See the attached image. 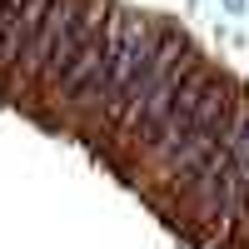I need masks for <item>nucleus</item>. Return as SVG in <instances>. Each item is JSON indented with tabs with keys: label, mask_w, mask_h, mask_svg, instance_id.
<instances>
[{
	"label": "nucleus",
	"mask_w": 249,
	"mask_h": 249,
	"mask_svg": "<svg viewBox=\"0 0 249 249\" xmlns=\"http://www.w3.org/2000/svg\"><path fill=\"white\" fill-rule=\"evenodd\" d=\"M160 35H164L160 20H144V15L130 10V25H124L120 45H115V60H110V90H105V100H100V120H105L110 130H120V124H124L130 95H135V85H140V75L150 70Z\"/></svg>",
	"instance_id": "nucleus-2"
},
{
	"label": "nucleus",
	"mask_w": 249,
	"mask_h": 249,
	"mask_svg": "<svg viewBox=\"0 0 249 249\" xmlns=\"http://www.w3.org/2000/svg\"><path fill=\"white\" fill-rule=\"evenodd\" d=\"M5 5H10V0H0V15H5Z\"/></svg>",
	"instance_id": "nucleus-5"
},
{
	"label": "nucleus",
	"mask_w": 249,
	"mask_h": 249,
	"mask_svg": "<svg viewBox=\"0 0 249 249\" xmlns=\"http://www.w3.org/2000/svg\"><path fill=\"white\" fill-rule=\"evenodd\" d=\"M214 85H219V70H214L204 55H195V65H190V75H184V85H179V95H175V105L164 110V120L155 124L150 135H144L140 150H144V155H155L160 164H170V160L179 155V144L190 140V130H195V120H199V110H204V100H210Z\"/></svg>",
	"instance_id": "nucleus-3"
},
{
	"label": "nucleus",
	"mask_w": 249,
	"mask_h": 249,
	"mask_svg": "<svg viewBox=\"0 0 249 249\" xmlns=\"http://www.w3.org/2000/svg\"><path fill=\"white\" fill-rule=\"evenodd\" d=\"M219 5L230 10V15H239V10H244V0H219Z\"/></svg>",
	"instance_id": "nucleus-4"
},
{
	"label": "nucleus",
	"mask_w": 249,
	"mask_h": 249,
	"mask_svg": "<svg viewBox=\"0 0 249 249\" xmlns=\"http://www.w3.org/2000/svg\"><path fill=\"white\" fill-rule=\"evenodd\" d=\"M124 25H130V10L110 5L105 25H100L85 45L75 50V60L60 70L55 95L65 100L70 110H100V100H105V90H110V60H115V45H120Z\"/></svg>",
	"instance_id": "nucleus-1"
}]
</instances>
